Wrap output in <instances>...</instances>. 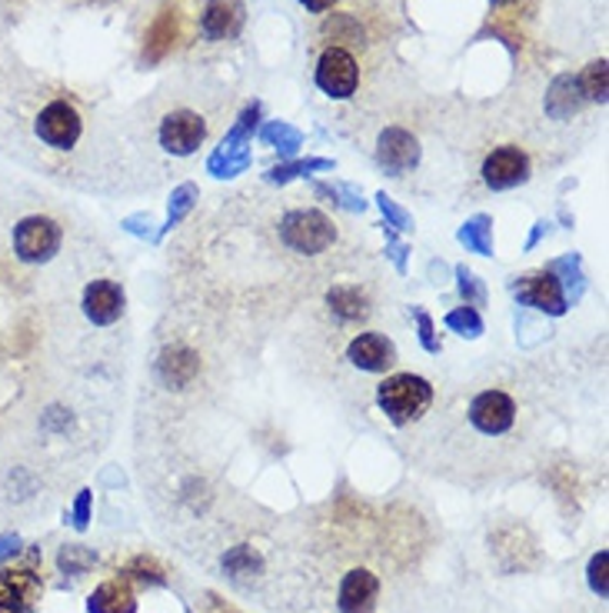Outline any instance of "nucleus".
<instances>
[{"mask_svg": "<svg viewBox=\"0 0 609 613\" xmlns=\"http://www.w3.org/2000/svg\"><path fill=\"white\" fill-rule=\"evenodd\" d=\"M376 404L380 410L386 414V420L397 424V427H407L413 420H420L430 404H433V387L423 380V377H413V373H394L386 377L376 390Z\"/></svg>", "mask_w": 609, "mask_h": 613, "instance_id": "obj_1", "label": "nucleus"}, {"mask_svg": "<svg viewBox=\"0 0 609 613\" xmlns=\"http://www.w3.org/2000/svg\"><path fill=\"white\" fill-rule=\"evenodd\" d=\"M337 231H334V220L320 210H290L281 220V241L284 247H290L294 254L303 257H316L323 250H330L334 244Z\"/></svg>", "mask_w": 609, "mask_h": 613, "instance_id": "obj_2", "label": "nucleus"}, {"mask_svg": "<svg viewBox=\"0 0 609 613\" xmlns=\"http://www.w3.org/2000/svg\"><path fill=\"white\" fill-rule=\"evenodd\" d=\"M34 134L50 150H71V147H77L80 134H84V118L74 107V100L58 97V100L40 107V114L34 121Z\"/></svg>", "mask_w": 609, "mask_h": 613, "instance_id": "obj_3", "label": "nucleus"}, {"mask_svg": "<svg viewBox=\"0 0 609 613\" xmlns=\"http://www.w3.org/2000/svg\"><path fill=\"white\" fill-rule=\"evenodd\" d=\"M313 81H316V87H320L326 97L347 100V97H353L357 87H360V64H357V58H353L347 47L330 44V47L320 53L316 71H313Z\"/></svg>", "mask_w": 609, "mask_h": 613, "instance_id": "obj_4", "label": "nucleus"}, {"mask_svg": "<svg viewBox=\"0 0 609 613\" xmlns=\"http://www.w3.org/2000/svg\"><path fill=\"white\" fill-rule=\"evenodd\" d=\"M61 224L50 217H24L21 224L14 228V254L24 260V263H47L53 254L61 250Z\"/></svg>", "mask_w": 609, "mask_h": 613, "instance_id": "obj_5", "label": "nucleus"}, {"mask_svg": "<svg viewBox=\"0 0 609 613\" xmlns=\"http://www.w3.org/2000/svg\"><path fill=\"white\" fill-rule=\"evenodd\" d=\"M207 134H210L207 118L197 114V110H187V107L171 110V114H163L160 131H157L160 147L167 150V154H174V157H187V154L200 150L203 140H207Z\"/></svg>", "mask_w": 609, "mask_h": 613, "instance_id": "obj_6", "label": "nucleus"}, {"mask_svg": "<svg viewBox=\"0 0 609 613\" xmlns=\"http://www.w3.org/2000/svg\"><path fill=\"white\" fill-rule=\"evenodd\" d=\"M483 184L489 191H510V187H520L530 181V154L523 147H513V144H504L496 147L493 154H486L483 160Z\"/></svg>", "mask_w": 609, "mask_h": 613, "instance_id": "obj_7", "label": "nucleus"}, {"mask_svg": "<svg viewBox=\"0 0 609 613\" xmlns=\"http://www.w3.org/2000/svg\"><path fill=\"white\" fill-rule=\"evenodd\" d=\"M44 584L27 567L0 571V613H34L40 606Z\"/></svg>", "mask_w": 609, "mask_h": 613, "instance_id": "obj_8", "label": "nucleus"}, {"mask_svg": "<svg viewBox=\"0 0 609 613\" xmlns=\"http://www.w3.org/2000/svg\"><path fill=\"white\" fill-rule=\"evenodd\" d=\"M376 160H380V167H383L386 174L400 177V174H407L410 167L420 160V144L403 127H386L380 134V140H376Z\"/></svg>", "mask_w": 609, "mask_h": 613, "instance_id": "obj_9", "label": "nucleus"}, {"mask_svg": "<svg viewBox=\"0 0 609 613\" xmlns=\"http://www.w3.org/2000/svg\"><path fill=\"white\" fill-rule=\"evenodd\" d=\"M513 294L520 297V304H530V307L546 310V314H563L567 310L563 287H560L557 273H552V270L520 277V281L513 284Z\"/></svg>", "mask_w": 609, "mask_h": 613, "instance_id": "obj_10", "label": "nucleus"}, {"mask_svg": "<svg viewBox=\"0 0 609 613\" xmlns=\"http://www.w3.org/2000/svg\"><path fill=\"white\" fill-rule=\"evenodd\" d=\"M347 357L353 360V367H360L366 373H383L397 364V347H394L390 338H383V333H376V330H366V333H360V338L350 341Z\"/></svg>", "mask_w": 609, "mask_h": 613, "instance_id": "obj_11", "label": "nucleus"}, {"mask_svg": "<svg viewBox=\"0 0 609 613\" xmlns=\"http://www.w3.org/2000/svg\"><path fill=\"white\" fill-rule=\"evenodd\" d=\"M157 377L167 390H187L200 377V357L184 344L167 347L157 360Z\"/></svg>", "mask_w": 609, "mask_h": 613, "instance_id": "obj_12", "label": "nucleus"}, {"mask_svg": "<svg viewBox=\"0 0 609 613\" xmlns=\"http://www.w3.org/2000/svg\"><path fill=\"white\" fill-rule=\"evenodd\" d=\"M84 314L97 327H107V323L121 320V314H124V291L114 281H94V284H87V291H84Z\"/></svg>", "mask_w": 609, "mask_h": 613, "instance_id": "obj_13", "label": "nucleus"}, {"mask_svg": "<svg viewBox=\"0 0 609 613\" xmlns=\"http://www.w3.org/2000/svg\"><path fill=\"white\" fill-rule=\"evenodd\" d=\"M240 24H244L240 0H207L203 17H200V34L207 40H227L240 30Z\"/></svg>", "mask_w": 609, "mask_h": 613, "instance_id": "obj_14", "label": "nucleus"}, {"mask_svg": "<svg viewBox=\"0 0 609 613\" xmlns=\"http://www.w3.org/2000/svg\"><path fill=\"white\" fill-rule=\"evenodd\" d=\"M380 593V580L370 571H350L340 584V613H370Z\"/></svg>", "mask_w": 609, "mask_h": 613, "instance_id": "obj_15", "label": "nucleus"}, {"mask_svg": "<svg viewBox=\"0 0 609 613\" xmlns=\"http://www.w3.org/2000/svg\"><path fill=\"white\" fill-rule=\"evenodd\" d=\"M583 103V94H580V84L570 77V74H560L557 81L549 84L546 90V114L552 121H570Z\"/></svg>", "mask_w": 609, "mask_h": 613, "instance_id": "obj_16", "label": "nucleus"}, {"mask_svg": "<svg viewBox=\"0 0 609 613\" xmlns=\"http://www.w3.org/2000/svg\"><path fill=\"white\" fill-rule=\"evenodd\" d=\"M326 304H330V314H334L340 323H357V320L370 317V304H366L360 287L340 284V287H334L326 294Z\"/></svg>", "mask_w": 609, "mask_h": 613, "instance_id": "obj_17", "label": "nucleus"}, {"mask_svg": "<svg viewBox=\"0 0 609 613\" xmlns=\"http://www.w3.org/2000/svg\"><path fill=\"white\" fill-rule=\"evenodd\" d=\"M90 613H134V593L124 584H103L90 597Z\"/></svg>", "mask_w": 609, "mask_h": 613, "instance_id": "obj_18", "label": "nucleus"}, {"mask_svg": "<svg viewBox=\"0 0 609 613\" xmlns=\"http://www.w3.org/2000/svg\"><path fill=\"white\" fill-rule=\"evenodd\" d=\"M580 84V94L583 100H593V103H606V87H609V71H606V61H593L589 68H583V77L576 81Z\"/></svg>", "mask_w": 609, "mask_h": 613, "instance_id": "obj_19", "label": "nucleus"}, {"mask_svg": "<svg viewBox=\"0 0 609 613\" xmlns=\"http://www.w3.org/2000/svg\"><path fill=\"white\" fill-rule=\"evenodd\" d=\"M260 137L266 140V144H273L276 150H284V154H294L297 147H300V131H294L290 124H284V121H273V124H266L263 131H260Z\"/></svg>", "mask_w": 609, "mask_h": 613, "instance_id": "obj_20", "label": "nucleus"}, {"mask_svg": "<svg viewBox=\"0 0 609 613\" xmlns=\"http://www.w3.org/2000/svg\"><path fill=\"white\" fill-rule=\"evenodd\" d=\"M489 217H473L470 224L460 231V241L470 247V250H476V254H493V241H489Z\"/></svg>", "mask_w": 609, "mask_h": 613, "instance_id": "obj_21", "label": "nucleus"}, {"mask_svg": "<svg viewBox=\"0 0 609 613\" xmlns=\"http://www.w3.org/2000/svg\"><path fill=\"white\" fill-rule=\"evenodd\" d=\"M224 567H227L234 577H247V574H253V571L260 567V561H257V553H253L250 547H234V550L224 556Z\"/></svg>", "mask_w": 609, "mask_h": 613, "instance_id": "obj_22", "label": "nucleus"}, {"mask_svg": "<svg viewBox=\"0 0 609 613\" xmlns=\"http://www.w3.org/2000/svg\"><path fill=\"white\" fill-rule=\"evenodd\" d=\"M447 327H453L457 333H463V338H480L483 333V320L473 307H460L447 317Z\"/></svg>", "mask_w": 609, "mask_h": 613, "instance_id": "obj_23", "label": "nucleus"}, {"mask_svg": "<svg viewBox=\"0 0 609 613\" xmlns=\"http://www.w3.org/2000/svg\"><path fill=\"white\" fill-rule=\"evenodd\" d=\"M194 200H197V187H194V184H184V187L174 191V204H171V220H167V228H177V224H181L184 213L194 207Z\"/></svg>", "mask_w": 609, "mask_h": 613, "instance_id": "obj_24", "label": "nucleus"}, {"mask_svg": "<svg viewBox=\"0 0 609 613\" xmlns=\"http://www.w3.org/2000/svg\"><path fill=\"white\" fill-rule=\"evenodd\" d=\"M330 160H297V163H287V167H276V171H270V181H290L303 171H326Z\"/></svg>", "mask_w": 609, "mask_h": 613, "instance_id": "obj_25", "label": "nucleus"}, {"mask_svg": "<svg viewBox=\"0 0 609 613\" xmlns=\"http://www.w3.org/2000/svg\"><path fill=\"white\" fill-rule=\"evenodd\" d=\"M457 277H460V294L467 297V307H470V304H483V301H486V291L480 287V281H476V277H473L467 267H457Z\"/></svg>", "mask_w": 609, "mask_h": 613, "instance_id": "obj_26", "label": "nucleus"}, {"mask_svg": "<svg viewBox=\"0 0 609 613\" xmlns=\"http://www.w3.org/2000/svg\"><path fill=\"white\" fill-rule=\"evenodd\" d=\"M602 571H606V550H599L596 556H593V564H589V584H593V590L602 597L606 593V577H602Z\"/></svg>", "mask_w": 609, "mask_h": 613, "instance_id": "obj_27", "label": "nucleus"}, {"mask_svg": "<svg viewBox=\"0 0 609 613\" xmlns=\"http://www.w3.org/2000/svg\"><path fill=\"white\" fill-rule=\"evenodd\" d=\"M380 207H383V213L386 217H390L394 220V228H407V213L390 200V197H386V194H380Z\"/></svg>", "mask_w": 609, "mask_h": 613, "instance_id": "obj_28", "label": "nucleus"}, {"mask_svg": "<svg viewBox=\"0 0 609 613\" xmlns=\"http://www.w3.org/2000/svg\"><path fill=\"white\" fill-rule=\"evenodd\" d=\"M417 320H420V338H423V347L436 354V351H439V344L433 341V323H430V317H426L423 310H417Z\"/></svg>", "mask_w": 609, "mask_h": 613, "instance_id": "obj_29", "label": "nucleus"}, {"mask_svg": "<svg viewBox=\"0 0 609 613\" xmlns=\"http://www.w3.org/2000/svg\"><path fill=\"white\" fill-rule=\"evenodd\" d=\"M300 4H303L310 14H326V11H334L340 0H300Z\"/></svg>", "mask_w": 609, "mask_h": 613, "instance_id": "obj_30", "label": "nucleus"}, {"mask_svg": "<svg viewBox=\"0 0 609 613\" xmlns=\"http://www.w3.org/2000/svg\"><path fill=\"white\" fill-rule=\"evenodd\" d=\"M87 517H90V493L84 490L77 496V527H87Z\"/></svg>", "mask_w": 609, "mask_h": 613, "instance_id": "obj_31", "label": "nucleus"}, {"mask_svg": "<svg viewBox=\"0 0 609 613\" xmlns=\"http://www.w3.org/2000/svg\"><path fill=\"white\" fill-rule=\"evenodd\" d=\"M21 550V540L17 537H0V556H11Z\"/></svg>", "mask_w": 609, "mask_h": 613, "instance_id": "obj_32", "label": "nucleus"}, {"mask_svg": "<svg viewBox=\"0 0 609 613\" xmlns=\"http://www.w3.org/2000/svg\"><path fill=\"white\" fill-rule=\"evenodd\" d=\"M493 4H517V0H493Z\"/></svg>", "mask_w": 609, "mask_h": 613, "instance_id": "obj_33", "label": "nucleus"}]
</instances>
